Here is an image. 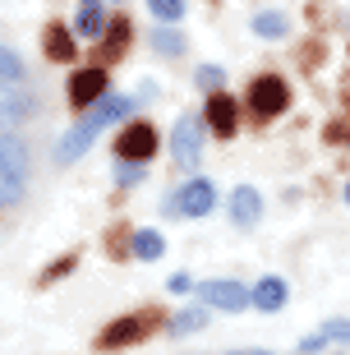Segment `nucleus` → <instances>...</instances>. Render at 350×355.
<instances>
[{"label":"nucleus","mask_w":350,"mask_h":355,"mask_svg":"<svg viewBox=\"0 0 350 355\" xmlns=\"http://www.w3.org/2000/svg\"><path fill=\"white\" fill-rule=\"evenodd\" d=\"M203 323H208L203 309H180V314L170 318V337H189V332H198Z\"/></svg>","instance_id":"f3484780"},{"label":"nucleus","mask_w":350,"mask_h":355,"mask_svg":"<svg viewBox=\"0 0 350 355\" xmlns=\"http://www.w3.org/2000/svg\"><path fill=\"white\" fill-rule=\"evenodd\" d=\"M194 79H198V88H221V83H226V69H221V65H198V74H194Z\"/></svg>","instance_id":"b1692460"},{"label":"nucleus","mask_w":350,"mask_h":355,"mask_svg":"<svg viewBox=\"0 0 350 355\" xmlns=\"http://www.w3.org/2000/svg\"><path fill=\"white\" fill-rule=\"evenodd\" d=\"M116 153L125 162H148L157 153V130L152 125H130V130H120V139H116Z\"/></svg>","instance_id":"423d86ee"},{"label":"nucleus","mask_w":350,"mask_h":355,"mask_svg":"<svg viewBox=\"0 0 350 355\" xmlns=\"http://www.w3.org/2000/svg\"><path fill=\"white\" fill-rule=\"evenodd\" d=\"M130 111H134V102H130V97H116V92H106L102 102H97V106L88 111V120L97 125V130H106V125H116V120H125Z\"/></svg>","instance_id":"4468645a"},{"label":"nucleus","mask_w":350,"mask_h":355,"mask_svg":"<svg viewBox=\"0 0 350 355\" xmlns=\"http://www.w3.org/2000/svg\"><path fill=\"white\" fill-rule=\"evenodd\" d=\"M161 250H166V245H161V236H157V231H139V236H134V254H139L143 263L161 259Z\"/></svg>","instance_id":"aec40b11"},{"label":"nucleus","mask_w":350,"mask_h":355,"mask_svg":"<svg viewBox=\"0 0 350 355\" xmlns=\"http://www.w3.org/2000/svg\"><path fill=\"white\" fill-rule=\"evenodd\" d=\"M42 51H46V60H55V65L74 60V33H69L65 24H51L42 33Z\"/></svg>","instance_id":"f8f14e48"},{"label":"nucleus","mask_w":350,"mask_h":355,"mask_svg":"<svg viewBox=\"0 0 350 355\" xmlns=\"http://www.w3.org/2000/svg\"><path fill=\"white\" fill-rule=\"evenodd\" d=\"M152 51H161V55H180L184 51V33H175V28H157L152 33Z\"/></svg>","instance_id":"6ab92c4d"},{"label":"nucleus","mask_w":350,"mask_h":355,"mask_svg":"<svg viewBox=\"0 0 350 355\" xmlns=\"http://www.w3.org/2000/svg\"><path fill=\"white\" fill-rule=\"evenodd\" d=\"M0 153H5V166H0V180H5V208H19V203H24V166H28V153H24V144L14 139V130H5Z\"/></svg>","instance_id":"f03ea898"},{"label":"nucleus","mask_w":350,"mask_h":355,"mask_svg":"<svg viewBox=\"0 0 350 355\" xmlns=\"http://www.w3.org/2000/svg\"><path fill=\"white\" fill-rule=\"evenodd\" d=\"M0 65H5V88L24 83V60H19V51H14V46H5V51H0Z\"/></svg>","instance_id":"4be33fe9"},{"label":"nucleus","mask_w":350,"mask_h":355,"mask_svg":"<svg viewBox=\"0 0 350 355\" xmlns=\"http://www.w3.org/2000/svg\"><path fill=\"white\" fill-rule=\"evenodd\" d=\"M97 125H92V120H78L74 130H65V139H60V144H55V162H60V166H69V162H78L83 157V153H88L92 148V139H97Z\"/></svg>","instance_id":"1a4fd4ad"},{"label":"nucleus","mask_w":350,"mask_h":355,"mask_svg":"<svg viewBox=\"0 0 350 355\" xmlns=\"http://www.w3.org/2000/svg\"><path fill=\"white\" fill-rule=\"evenodd\" d=\"M346 203H350V184H346Z\"/></svg>","instance_id":"cd10ccee"},{"label":"nucleus","mask_w":350,"mask_h":355,"mask_svg":"<svg viewBox=\"0 0 350 355\" xmlns=\"http://www.w3.org/2000/svg\"><path fill=\"white\" fill-rule=\"evenodd\" d=\"M259 217H263V198H259V189H249V184H240L231 194V222L235 226H259Z\"/></svg>","instance_id":"9b49d317"},{"label":"nucleus","mask_w":350,"mask_h":355,"mask_svg":"<svg viewBox=\"0 0 350 355\" xmlns=\"http://www.w3.org/2000/svg\"><path fill=\"white\" fill-rule=\"evenodd\" d=\"M170 157L180 171H194L198 157H203V120L198 116H180L175 130H170Z\"/></svg>","instance_id":"f257e3e1"},{"label":"nucleus","mask_w":350,"mask_h":355,"mask_svg":"<svg viewBox=\"0 0 350 355\" xmlns=\"http://www.w3.org/2000/svg\"><path fill=\"white\" fill-rule=\"evenodd\" d=\"M116 180H120V184H134V180H143V166H120V171H116Z\"/></svg>","instance_id":"bb28decb"},{"label":"nucleus","mask_w":350,"mask_h":355,"mask_svg":"<svg viewBox=\"0 0 350 355\" xmlns=\"http://www.w3.org/2000/svg\"><path fill=\"white\" fill-rule=\"evenodd\" d=\"M148 328H152V323H148L143 314H125V318H116L111 328H102L97 346H102V351H120V346H134V342H143V337H148Z\"/></svg>","instance_id":"39448f33"},{"label":"nucleus","mask_w":350,"mask_h":355,"mask_svg":"<svg viewBox=\"0 0 350 355\" xmlns=\"http://www.w3.org/2000/svg\"><path fill=\"white\" fill-rule=\"evenodd\" d=\"M286 102H290V88H286V79H277V74H263V79L249 83V111L263 120H272L286 111Z\"/></svg>","instance_id":"7ed1b4c3"},{"label":"nucleus","mask_w":350,"mask_h":355,"mask_svg":"<svg viewBox=\"0 0 350 355\" xmlns=\"http://www.w3.org/2000/svg\"><path fill=\"white\" fill-rule=\"evenodd\" d=\"M203 120L212 125V134L231 139V134H235V120H240V111H235V102L226 97V92H212V97H208V111H203Z\"/></svg>","instance_id":"9d476101"},{"label":"nucleus","mask_w":350,"mask_h":355,"mask_svg":"<svg viewBox=\"0 0 350 355\" xmlns=\"http://www.w3.org/2000/svg\"><path fill=\"white\" fill-rule=\"evenodd\" d=\"M249 355H254V351H249Z\"/></svg>","instance_id":"c85d7f7f"},{"label":"nucleus","mask_w":350,"mask_h":355,"mask_svg":"<svg viewBox=\"0 0 350 355\" xmlns=\"http://www.w3.org/2000/svg\"><path fill=\"white\" fill-rule=\"evenodd\" d=\"M125 42H130V24H125V19H116V24H111V33L102 37V55H120V51H125Z\"/></svg>","instance_id":"412c9836"},{"label":"nucleus","mask_w":350,"mask_h":355,"mask_svg":"<svg viewBox=\"0 0 350 355\" xmlns=\"http://www.w3.org/2000/svg\"><path fill=\"white\" fill-rule=\"evenodd\" d=\"M323 337L327 342H350V323L346 318H332V323H323Z\"/></svg>","instance_id":"393cba45"},{"label":"nucleus","mask_w":350,"mask_h":355,"mask_svg":"<svg viewBox=\"0 0 350 355\" xmlns=\"http://www.w3.org/2000/svg\"><path fill=\"white\" fill-rule=\"evenodd\" d=\"M148 10H152L161 24H175V19L184 14V0H148Z\"/></svg>","instance_id":"5701e85b"},{"label":"nucleus","mask_w":350,"mask_h":355,"mask_svg":"<svg viewBox=\"0 0 350 355\" xmlns=\"http://www.w3.org/2000/svg\"><path fill=\"white\" fill-rule=\"evenodd\" d=\"M37 111V97H28V88H5V125H19L24 116H33Z\"/></svg>","instance_id":"dca6fc26"},{"label":"nucleus","mask_w":350,"mask_h":355,"mask_svg":"<svg viewBox=\"0 0 350 355\" xmlns=\"http://www.w3.org/2000/svg\"><path fill=\"white\" fill-rule=\"evenodd\" d=\"M189 286H194V282H189V277H184V272H175V277H170V282H166V291H170V295H184V291H189Z\"/></svg>","instance_id":"a878e982"},{"label":"nucleus","mask_w":350,"mask_h":355,"mask_svg":"<svg viewBox=\"0 0 350 355\" xmlns=\"http://www.w3.org/2000/svg\"><path fill=\"white\" fill-rule=\"evenodd\" d=\"M198 295H203L212 309H221V314H240L245 304H254V291H249L245 282H226V277H221V282H203Z\"/></svg>","instance_id":"20e7f679"},{"label":"nucleus","mask_w":350,"mask_h":355,"mask_svg":"<svg viewBox=\"0 0 350 355\" xmlns=\"http://www.w3.org/2000/svg\"><path fill=\"white\" fill-rule=\"evenodd\" d=\"M286 282L281 277H263L259 286H254V309H263V314H277V309H286Z\"/></svg>","instance_id":"2eb2a0df"},{"label":"nucleus","mask_w":350,"mask_h":355,"mask_svg":"<svg viewBox=\"0 0 350 355\" xmlns=\"http://www.w3.org/2000/svg\"><path fill=\"white\" fill-rule=\"evenodd\" d=\"M74 33H78V37H102V33H106V5H102V0H78Z\"/></svg>","instance_id":"ddd939ff"},{"label":"nucleus","mask_w":350,"mask_h":355,"mask_svg":"<svg viewBox=\"0 0 350 355\" xmlns=\"http://www.w3.org/2000/svg\"><path fill=\"white\" fill-rule=\"evenodd\" d=\"M254 33H259V37H286V33H290V19H286V14H259V19H254Z\"/></svg>","instance_id":"a211bd4d"},{"label":"nucleus","mask_w":350,"mask_h":355,"mask_svg":"<svg viewBox=\"0 0 350 355\" xmlns=\"http://www.w3.org/2000/svg\"><path fill=\"white\" fill-rule=\"evenodd\" d=\"M106 97V69L92 65V69H74L69 79V102L74 106H97Z\"/></svg>","instance_id":"0eeeda50"},{"label":"nucleus","mask_w":350,"mask_h":355,"mask_svg":"<svg viewBox=\"0 0 350 355\" xmlns=\"http://www.w3.org/2000/svg\"><path fill=\"white\" fill-rule=\"evenodd\" d=\"M175 203H180L184 217H208V212L217 208V184L212 180H189L180 194H175Z\"/></svg>","instance_id":"6e6552de"}]
</instances>
